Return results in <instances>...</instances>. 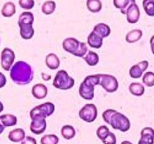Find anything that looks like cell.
<instances>
[{
	"mask_svg": "<svg viewBox=\"0 0 154 144\" xmlns=\"http://www.w3.org/2000/svg\"><path fill=\"white\" fill-rule=\"evenodd\" d=\"M10 77L18 85H26L33 80L34 71L30 64L23 61H19L11 68Z\"/></svg>",
	"mask_w": 154,
	"mask_h": 144,
	"instance_id": "6da1fadb",
	"label": "cell"
},
{
	"mask_svg": "<svg viewBox=\"0 0 154 144\" xmlns=\"http://www.w3.org/2000/svg\"><path fill=\"white\" fill-rule=\"evenodd\" d=\"M34 15L30 12H22L18 18V26L20 28V35L24 39H30L35 35V29L33 27Z\"/></svg>",
	"mask_w": 154,
	"mask_h": 144,
	"instance_id": "7a4b0ae2",
	"label": "cell"
},
{
	"mask_svg": "<svg viewBox=\"0 0 154 144\" xmlns=\"http://www.w3.org/2000/svg\"><path fill=\"white\" fill-rule=\"evenodd\" d=\"M99 84V75H91L86 76L80 84L79 94L85 100H92L94 97V87Z\"/></svg>",
	"mask_w": 154,
	"mask_h": 144,
	"instance_id": "3957f363",
	"label": "cell"
},
{
	"mask_svg": "<svg viewBox=\"0 0 154 144\" xmlns=\"http://www.w3.org/2000/svg\"><path fill=\"white\" fill-rule=\"evenodd\" d=\"M62 47L66 52L79 57H85L88 53L87 44L80 42L78 39L72 37L65 38L62 42Z\"/></svg>",
	"mask_w": 154,
	"mask_h": 144,
	"instance_id": "277c9868",
	"label": "cell"
},
{
	"mask_svg": "<svg viewBox=\"0 0 154 144\" xmlns=\"http://www.w3.org/2000/svg\"><path fill=\"white\" fill-rule=\"evenodd\" d=\"M53 84L56 88L61 90L71 89L75 84V79L68 75L65 70H60L54 77Z\"/></svg>",
	"mask_w": 154,
	"mask_h": 144,
	"instance_id": "5b68a950",
	"label": "cell"
},
{
	"mask_svg": "<svg viewBox=\"0 0 154 144\" xmlns=\"http://www.w3.org/2000/svg\"><path fill=\"white\" fill-rule=\"evenodd\" d=\"M110 125L114 130H120L121 132L125 133L131 129V121L128 117L123 115L122 113L116 111L111 118Z\"/></svg>",
	"mask_w": 154,
	"mask_h": 144,
	"instance_id": "8992f818",
	"label": "cell"
},
{
	"mask_svg": "<svg viewBox=\"0 0 154 144\" xmlns=\"http://www.w3.org/2000/svg\"><path fill=\"white\" fill-rule=\"evenodd\" d=\"M98 75H99V85L102 86L105 91L111 93L118 89V80L115 76L106 74H98Z\"/></svg>",
	"mask_w": 154,
	"mask_h": 144,
	"instance_id": "52a82bcc",
	"label": "cell"
},
{
	"mask_svg": "<svg viewBox=\"0 0 154 144\" xmlns=\"http://www.w3.org/2000/svg\"><path fill=\"white\" fill-rule=\"evenodd\" d=\"M79 116L82 121H85L87 123H92L97 119L98 116L97 106L92 103L86 104L80 110Z\"/></svg>",
	"mask_w": 154,
	"mask_h": 144,
	"instance_id": "ba28073f",
	"label": "cell"
},
{
	"mask_svg": "<svg viewBox=\"0 0 154 144\" xmlns=\"http://www.w3.org/2000/svg\"><path fill=\"white\" fill-rule=\"evenodd\" d=\"M31 123L30 125V131L36 135H39L45 132L47 128L46 118L39 115H30Z\"/></svg>",
	"mask_w": 154,
	"mask_h": 144,
	"instance_id": "9c48e42d",
	"label": "cell"
},
{
	"mask_svg": "<svg viewBox=\"0 0 154 144\" xmlns=\"http://www.w3.org/2000/svg\"><path fill=\"white\" fill-rule=\"evenodd\" d=\"M15 53L11 48L5 47L1 53V66L4 71H8L12 67L15 61Z\"/></svg>",
	"mask_w": 154,
	"mask_h": 144,
	"instance_id": "30bf717a",
	"label": "cell"
},
{
	"mask_svg": "<svg viewBox=\"0 0 154 144\" xmlns=\"http://www.w3.org/2000/svg\"><path fill=\"white\" fill-rule=\"evenodd\" d=\"M125 15L126 20L129 23L135 24L139 21L140 17V10L134 0L131 1V4L125 11Z\"/></svg>",
	"mask_w": 154,
	"mask_h": 144,
	"instance_id": "8fae6325",
	"label": "cell"
},
{
	"mask_svg": "<svg viewBox=\"0 0 154 144\" xmlns=\"http://www.w3.org/2000/svg\"><path fill=\"white\" fill-rule=\"evenodd\" d=\"M148 61H142L136 65H134L130 69V76L133 79H139L142 76L143 72L148 69Z\"/></svg>",
	"mask_w": 154,
	"mask_h": 144,
	"instance_id": "7c38bea8",
	"label": "cell"
},
{
	"mask_svg": "<svg viewBox=\"0 0 154 144\" xmlns=\"http://www.w3.org/2000/svg\"><path fill=\"white\" fill-rule=\"evenodd\" d=\"M141 138L138 144H154V130L151 127H145L141 130Z\"/></svg>",
	"mask_w": 154,
	"mask_h": 144,
	"instance_id": "4fadbf2b",
	"label": "cell"
},
{
	"mask_svg": "<svg viewBox=\"0 0 154 144\" xmlns=\"http://www.w3.org/2000/svg\"><path fill=\"white\" fill-rule=\"evenodd\" d=\"M31 93L36 99H43L48 95V88L43 84H37L32 87Z\"/></svg>",
	"mask_w": 154,
	"mask_h": 144,
	"instance_id": "5bb4252c",
	"label": "cell"
},
{
	"mask_svg": "<svg viewBox=\"0 0 154 144\" xmlns=\"http://www.w3.org/2000/svg\"><path fill=\"white\" fill-rule=\"evenodd\" d=\"M103 38H101L100 36L98 35L94 31H92L89 34V36H88V38H87L88 45L91 47L96 48V49L100 48L103 46Z\"/></svg>",
	"mask_w": 154,
	"mask_h": 144,
	"instance_id": "9a60e30c",
	"label": "cell"
},
{
	"mask_svg": "<svg viewBox=\"0 0 154 144\" xmlns=\"http://www.w3.org/2000/svg\"><path fill=\"white\" fill-rule=\"evenodd\" d=\"M38 112L41 113L42 115L47 118L48 116H50L54 113L55 111V106L54 103H50V102H47L35 106Z\"/></svg>",
	"mask_w": 154,
	"mask_h": 144,
	"instance_id": "2e32d148",
	"label": "cell"
},
{
	"mask_svg": "<svg viewBox=\"0 0 154 144\" xmlns=\"http://www.w3.org/2000/svg\"><path fill=\"white\" fill-rule=\"evenodd\" d=\"M8 138L11 142H20L26 138V133L22 129H15L10 131Z\"/></svg>",
	"mask_w": 154,
	"mask_h": 144,
	"instance_id": "e0dca14e",
	"label": "cell"
},
{
	"mask_svg": "<svg viewBox=\"0 0 154 144\" xmlns=\"http://www.w3.org/2000/svg\"><path fill=\"white\" fill-rule=\"evenodd\" d=\"M93 31L96 33L98 35H99L101 38H107L111 34V28L109 26H107V24L105 23H98L94 27Z\"/></svg>",
	"mask_w": 154,
	"mask_h": 144,
	"instance_id": "ac0fdd59",
	"label": "cell"
},
{
	"mask_svg": "<svg viewBox=\"0 0 154 144\" xmlns=\"http://www.w3.org/2000/svg\"><path fill=\"white\" fill-rule=\"evenodd\" d=\"M45 64L50 70H57L60 66V60L55 53H49L45 57Z\"/></svg>",
	"mask_w": 154,
	"mask_h": 144,
	"instance_id": "d6986e66",
	"label": "cell"
},
{
	"mask_svg": "<svg viewBox=\"0 0 154 144\" xmlns=\"http://www.w3.org/2000/svg\"><path fill=\"white\" fill-rule=\"evenodd\" d=\"M143 36V31L139 29H132L131 31L126 34L125 35V41L129 43V44H134L136 43L141 39Z\"/></svg>",
	"mask_w": 154,
	"mask_h": 144,
	"instance_id": "ffe728a7",
	"label": "cell"
},
{
	"mask_svg": "<svg viewBox=\"0 0 154 144\" xmlns=\"http://www.w3.org/2000/svg\"><path fill=\"white\" fill-rule=\"evenodd\" d=\"M0 121L4 127L14 126L17 123V118L12 114H4L0 115Z\"/></svg>",
	"mask_w": 154,
	"mask_h": 144,
	"instance_id": "44dd1931",
	"label": "cell"
},
{
	"mask_svg": "<svg viewBox=\"0 0 154 144\" xmlns=\"http://www.w3.org/2000/svg\"><path fill=\"white\" fill-rule=\"evenodd\" d=\"M129 90L131 92V93L133 94L134 96L140 97V96H143V93H144L145 88L140 83L134 82L131 83L130 86H129Z\"/></svg>",
	"mask_w": 154,
	"mask_h": 144,
	"instance_id": "7402d4cb",
	"label": "cell"
},
{
	"mask_svg": "<svg viewBox=\"0 0 154 144\" xmlns=\"http://www.w3.org/2000/svg\"><path fill=\"white\" fill-rule=\"evenodd\" d=\"M1 13L4 17H11L16 13V5L12 2H7L1 10Z\"/></svg>",
	"mask_w": 154,
	"mask_h": 144,
	"instance_id": "603a6c76",
	"label": "cell"
},
{
	"mask_svg": "<svg viewBox=\"0 0 154 144\" xmlns=\"http://www.w3.org/2000/svg\"><path fill=\"white\" fill-rule=\"evenodd\" d=\"M84 60L89 66H94L99 62V56L98 53H96L95 52L89 51L86 54V56L84 57Z\"/></svg>",
	"mask_w": 154,
	"mask_h": 144,
	"instance_id": "cb8c5ba5",
	"label": "cell"
},
{
	"mask_svg": "<svg viewBox=\"0 0 154 144\" xmlns=\"http://www.w3.org/2000/svg\"><path fill=\"white\" fill-rule=\"evenodd\" d=\"M61 134L65 139L70 140L75 136V130L73 126L66 124L64 126H62V130H61Z\"/></svg>",
	"mask_w": 154,
	"mask_h": 144,
	"instance_id": "d4e9b609",
	"label": "cell"
},
{
	"mask_svg": "<svg viewBox=\"0 0 154 144\" xmlns=\"http://www.w3.org/2000/svg\"><path fill=\"white\" fill-rule=\"evenodd\" d=\"M86 6L89 12L97 13L101 11L103 4L100 0H88L86 2Z\"/></svg>",
	"mask_w": 154,
	"mask_h": 144,
	"instance_id": "484cf974",
	"label": "cell"
},
{
	"mask_svg": "<svg viewBox=\"0 0 154 144\" xmlns=\"http://www.w3.org/2000/svg\"><path fill=\"white\" fill-rule=\"evenodd\" d=\"M56 9V3L54 1H46L42 6V12L45 15H51Z\"/></svg>",
	"mask_w": 154,
	"mask_h": 144,
	"instance_id": "4316f807",
	"label": "cell"
},
{
	"mask_svg": "<svg viewBox=\"0 0 154 144\" xmlns=\"http://www.w3.org/2000/svg\"><path fill=\"white\" fill-rule=\"evenodd\" d=\"M143 7L146 14L149 17H154V0H143Z\"/></svg>",
	"mask_w": 154,
	"mask_h": 144,
	"instance_id": "83f0119b",
	"label": "cell"
},
{
	"mask_svg": "<svg viewBox=\"0 0 154 144\" xmlns=\"http://www.w3.org/2000/svg\"><path fill=\"white\" fill-rule=\"evenodd\" d=\"M59 142V138L55 134H46L40 139L41 144H57Z\"/></svg>",
	"mask_w": 154,
	"mask_h": 144,
	"instance_id": "f1b7e54d",
	"label": "cell"
},
{
	"mask_svg": "<svg viewBox=\"0 0 154 144\" xmlns=\"http://www.w3.org/2000/svg\"><path fill=\"white\" fill-rule=\"evenodd\" d=\"M113 4L116 8L120 9L123 14H125V11L131 4V0H114Z\"/></svg>",
	"mask_w": 154,
	"mask_h": 144,
	"instance_id": "f546056e",
	"label": "cell"
},
{
	"mask_svg": "<svg viewBox=\"0 0 154 144\" xmlns=\"http://www.w3.org/2000/svg\"><path fill=\"white\" fill-rule=\"evenodd\" d=\"M143 83L147 87H153L154 86V73L152 71L146 72L143 76Z\"/></svg>",
	"mask_w": 154,
	"mask_h": 144,
	"instance_id": "4dcf8cb0",
	"label": "cell"
},
{
	"mask_svg": "<svg viewBox=\"0 0 154 144\" xmlns=\"http://www.w3.org/2000/svg\"><path fill=\"white\" fill-rule=\"evenodd\" d=\"M109 133L110 130L108 127L106 126V125H101V126L98 127V130L96 131V134L98 136V138L103 141L104 138L109 134Z\"/></svg>",
	"mask_w": 154,
	"mask_h": 144,
	"instance_id": "1f68e13d",
	"label": "cell"
},
{
	"mask_svg": "<svg viewBox=\"0 0 154 144\" xmlns=\"http://www.w3.org/2000/svg\"><path fill=\"white\" fill-rule=\"evenodd\" d=\"M19 5L21 8L26 10H30L35 6V1L34 0H19Z\"/></svg>",
	"mask_w": 154,
	"mask_h": 144,
	"instance_id": "d6a6232c",
	"label": "cell"
},
{
	"mask_svg": "<svg viewBox=\"0 0 154 144\" xmlns=\"http://www.w3.org/2000/svg\"><path fill=\"white\" fill-rule=\"evenodd\" d=\"M116 112V110L113 109H107L105 112L103 113V121H105V123H107V124H110V121H111V118L114 114V112Z\"/></svg>",
	"mask_w": 154,
	"mask_h": 144,
	"instance_id": "836d02e7",
	"label": "cell"
},
{
	"mask_svg": "<svg viewBox=\"0 0 154 144\" xmlns=\"http://www.w3.org/2000/svg\"><path fill=\"white\" fill-rule=\"evenodd\" d=\"M102 142L103 144H116V138L113 133L110 132L109 134Z\"/></svg>",
	"mask_w": 154,
	"mask_h": 144,
	"instance_id": "e575fe53",
	"label": "cell"
},
{
	"mask_svg": "<svg viewBox=\"0 0 154 144\" xmlns=\"http://www.w3.org/2000/svg\"><path fill=\"white\" fill-rule=\"evenodd\" d=\"M21 144H37V141L35 138L31 136H27L23 141L21 142Z\"/></svg>",
	"mask_w": 154,
	"mask_h": 144,
	"instance_id": "d590c367",
	"label": "cell"
},
{
	"mask_svg": "<svg viewBox=\"0 0 154 144\" xmlns=\"http://www.w3.org/2000/svg\"><path fill=\"white\" fill-rule=\"evenodd\" d=\"M6 83H7L6 76H5L2 72H0V88H3L4 86L6 85Z\"/></svg>",
	"mask_w": 154,
	"mask_h": 144,
	"instance_id": "8d00e7d4",
	"label": "cell"
},
{
	"mask_svg": "<svg viewBox=\"0 0 154 144\" xmlns=\"http://www.w3.org/2000/svg\"><path fill=\"white\" fill-rule=\"evenodd\" d=\"M150 45H151V50L152 54L154 55V35H152L150 38Z\"/></svg>",
	"mask_w": 154,
	"mask_h": 144,
	"instance_id": "74e56055",
	"label": "cell"
},
{
	"mask_svg": "<svg viewBox=\"0 0 154 144\" xmlns=\"http://www.w3.org/2000/svg\"><path fill=\"white\" fill-rule=\"evenodd\" d=\"M42 77H43V79H44V80H45V81H48V80H49V79H51V75H46L45 73H42Z\"/></svg>",
	"mask_w": 154,
	"mask_h": 144,
	"instance_id": "f35d334b",
	"label": "cell"
},
{
	"mask_svg": "<svg viewBox=\"0 0 154 144\" xmlns=\"http://www.w3.org/2000/svg\"><path fill=\"white\" fill-rule=\"evenodd\" d=\"M4 129H5V127L3 126V124H2V122H1V121H0V134L2 133L4 131Z\"/></svg>",
	"mask_w": 154,
	"mask_h": 144,
	"instance_id": "ab89813d",
	"label": "cell"
},
{
	"mask_svg": "<svg viewBox=\"0 0 154 144\" xmlns=\"http://www.w3.org/2000/svg\"><path fill=\"white\" fill-rule=\"evenodd\" d=\"M3 104L2 103V102H0V112H2L3 111Z\"/></svg>",
	"mask_w": 154,
	"mask_h": 144,
	"instance_id": "60d3db41",
	"label": "cell"
},
{
	"mask_svg": "<svg viewBox=\"0 0 154 144\" xmlns=\"http://www.w3.org/2000/svg\"><path fill=\"white\" fill-rule=\"evenodd\" d=\"M121 144H133L132 142H131L130 141H123Z\"/></svg>",
	"mask_w": 154,
	"mask_h": 144,
	"instance_id": "b9f144b4",
	"label": "cell"
}]
</instances>
